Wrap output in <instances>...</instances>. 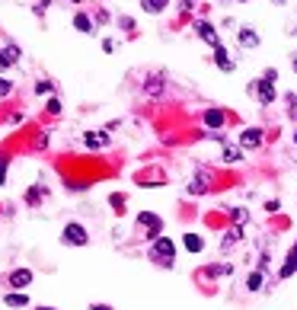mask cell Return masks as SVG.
Returning <instances> with one entry per match:
<instances>
[{
	"instance_id": "1",
	"label": "cell",
	"mask_w": 297,
	"mask_h": 310,
	"mask_svg": "<svg viewBox=\"0 0 297 310\" xmlns=\"http://www.w3.org/2000/svg\"><path fill=\"white\" fill-rule=\"evenodd\" d=\"M151 259L160 262V265H173V259H176V243L170 237H157L151 243Z\"/></svg>"
},
{
	"instance_id": "2",
	"label": "cell",
	"mask_w": 297,
	"mask_h": 310,
	"mask_svg": "<svg viewBox=\"0 0 297 310\" xmlns=\"http://www.w3.org/2000/svg\"><path fill=\"white\" fill-rule=\"evenodd\" d=\"M61 240H64L67 246H86V243H90V234H86L83 224H67L64 234H61Z\"/></svg>"
},
{
	"instance_id": "3",
	"label": "cell",
	"mask_w": 297,
	"mask_h": 310,
	"mask_svg": "<svg viewBox=\"0 0 297 310\" xmlns=\"http://www.w3.org/2000/svg\"><path fill=\"white\" fill-rule=\"evenodd\" d=\"M252 93L259 96L262 106H272L275 102V87H272V80H265V77H262V80H252Z\"/></svg>"
},
{
	"instance_id": "4",
	"label": "cell",
	"mask_w": 297,
	"mask_h": 310,
	"mask_svg": "<svg viewBox=\"0 0 297 310\" xmlns=\"http://www.w3.org/2000/svg\"><path fill=\"white\" fill-rule=\"evenodd\" d=\"M137 224L147 227V237H151V240H157V237H160V230H163V221L157 218V214H151V211H141V214H137Z\"/></svg>"
},
{
	"instance_id": "5",
	"label": "cell",
	"mask_w": 297,
	"mask_h": 310,
	"mask_svg": "<svg viewBox=\"0 0 297 310\" xmlns=\"http://www.w3.org/2000/svg\"><path fill=\"white\" fill-rule=\"evenodd\" d=\"M195 32H198V39H205L211 48L221 45V39H217V29H214L211 23H205V20H202V23H195Z\"/></svg>"
},
{
	"instance_id": "6",
	"label": "cell",
	"mask_w": 297,
	"mask_h": 310,
	"mask_svg": "<svg viewBox=\"0 0 297 310\" xmlns=\"http://www.w3.org/2000/svg\"><path fill=\"white\" fill-rule=\"evenodd\" d=\"M237 42H240L243 48H259V42H262V36H259L256 29H252V26H243V29L237 32Z\"/></svg>"
},
{
	"instance_id": "7",
	"label": "cell",
	"mask_w": 297,
	"mask_h": 310,
	"mask_svg": "<svg viewBox=\"0 0 297 310\" xmlns=\"http://www.w3.org/2000/svg\"><path fill=\"white\" fill-rule=\"evenodd\" d=\"M214 64L221 67L224 74H233V71H237V61H230V55H227V48H224V45H217V48H214Z\"/></svg>"
},
{
	"instance_id": "8",
	"label": "cell",
	"mask_w": 297,
	"mask_h": 310,
	"mask_svg": "<svg viewBox=\"0 0 297 310\" xmlns=\"http://www.w3.org/2000/svg\"><path fill=\"white\" fill-rule=\"evenodd\" d=\"M163 90H167V87H163L160 74H147L144 77V93H147V96H163Z\"/></svg>"
},
{
	"instance_id": "9",
	"label": "cell",
	"mask_w": 297,
	"mask_h": 310,
	"mask_svg": "<svg viewBox=\"0 0 297 310\" xmlns=\"http://www.w3.org/2000/svg\"><path fill=\"white\" fill-rule=\"evenodd\" d=\"M74 29H77V32H83V36H93L96 26H93V20H90V16H86L83 10H77V13H74Z\"/></svg>"
},
{
	"instance_id": "10",
	"label": "cell",
	"mask_w": 297,
	"mask_h": 310,
	"mask_svg": "<svg viewBox=\"0 0 297 310\" xmlns=\"http://www.w3.org/2000/svg\"><path fill=\"white\" fill-rule=\"evenodd\" d=\"M10 285L13 288H29L32 285V272L29 269H13L10 272Z\"/></svg>"
},
{
	"instance_id": "11",
	"label": "cell",
	"mask_w": 297,
	"mask_h": 310,
	"mask_svg": "<svg viewBox=\"0 0 297 310\" xmlns=\"http://www.w3.org/2000/svg\"><path fill=\"white\" fill-rule=\"evenodd\" d=\"M294 272H297V243L291 246V253L284 256V265H281V272H278V275H281V278H291Z\"/></svg>"
},
{
	"instance_id": "12",
	"label": "cell",
	"mask_w": 297,
	"mask_h": 310,
	"mask_svg": "<svg viewBox=\"0 0 297 310\" xmlns=\"http://www.w3.org/2000/svg\"><path fill=\"white\" fill-rule=\"evenodd\" d=\"M240 144H243V147H259V144H262V131H259V128H246V131H243L240 134Z\"/></svg>"
},
{
	"instance_id": "13",
	"label": "cell",
	"mask_w": 297,
	"mask_h": 310,
	"mask_svg": "<svg viewBox=\"0 0 297 310\" xmlns=\"http://www.w3.org/2000/svg\"><path fill=\"white\" fill-rule=\"evenodd\" d=\"M4 304L7 307H29V294H26V291H13V294L4 297Z\"/></svg>"
},
{
	"instance_id": "14",
	"label": "cell",
	"mask_w": 297,
	"mask_h": 310,
	"mask_svg": "<svg viewBox=\"0 0 297 310\" xmlns=\"http://www.w3.org/2000/svg\"><path fill=\"white\" fill-rule=\"evenodd\" d=\"M205 125L208 128H221L224 125V112L221 109H205Z\"/></svg>"
},
{
	"instance_id": "15",
	"label": "cell",
	"mask_w": 297,
	"mask_h": 310,
	"mask_svg": "<svg viewBox=\"0 0 297 310\" xmlns=\"http://www.w3.org/2000/svg\"><path fill=\"white\" fill-rule=\"evenodd\" d=\"M83 144H86V147H90V150H99L102 144H106V134H99V131H86Z\"/></svg>"
},
{
	"instance_id": "16",
	"label": "cell",
	"mask_w": 297,
	"mask_h": 310,
	"mask_svg": "<svg viewBox=\"0 0 297 310\" xmlns=\"http://www.w3.org/2000/svg\"><path fill=\"white\" fill-rule=\"evenodd\" d=\"M182 243H186L189 253H202V249H205V240L198 237V234H186V240H182Z\"/></svg>"
},
{
	"instance_id": "17",
	"label": "cell",
	"mask_w": 297,
	"mask_h": 310,
	"mask_svg": "<svg viewBox=\"0 0 297 310\" xmlns=\"http://www.w3.org/2000/svg\"><path fill=\"white\" fill-rule=\"evenodd\" d=\"M170 0H141V10L144 13H163Z\"/></svg>"
},
{
	"instance_id": "18",
	"label": "cell",
	"mask_w": 297,
	"mask_h": 310,
	"mask_svg": "<svg viewBox=\"0 0 297 310\" xmlns=\"http://www.w3.org/2000/svg\"><path fill=\"white\" fill-rule=\"evenodd\" d=\"M45 192H48L45 186H32L29 192H26V205H39V202H42V195H45Z\"/></svg>"
},
{
	"instance_id": "19",
	"label": "cell",
	"mask_w": 297,
	"mask_h": 310,
	"mask_svg": "<svg viewBox=\"0 0 297 310\" xmlns=\"http://www.w3.org/2000/svg\"><path fill=\"white\" fill-rule=\"evenodd\" d=\"M240 240H243V230H240V227H230V230H227V237H224V243H221V246H224V249H230L233 243H240Z\"/></svg>"
},
{
	"instance_id": "20",
	"label": "cell",
	"mask_w": 297,
	"mask_h": 310,
	"mask_svg": "<svg viewBox=\"0 0 297 310\" xmlns=\"http://www.w3.org/2000/svg\"><path fill=\"white\" fill-rule=\"evenodd\" d=\"M240 160H243V150L227 144V147H224V163H240Z\"/></svg>"
},
{
	"instance_id": "21",
	"label": "cell",
	"mask_w": 297,
	"mask_h": 310,
	"mask_svg": "<svg viewBox=\"0 0 297 310\" xmlns=\"http://www.w3.org/2000/svg\"><path fill=\"white\" fill-rule=\"evenodd\" d=\"M262 281H265V275H262V272H252L249 278H246V288H249V291H259Z\"/></svg>"
},
{
	"instance_id": "22",
	"label": "cell",
	"mask_w": 297,
	"mask_h": 310,
	"mask_svg": "<svg viewBox=\"0 0 297 310\" xmlns=\"http://www.w3.org/2000/svg\"><path fill=\"white\" fill-rule=\"evenodd\" d=\"M36 93H39V96H48V93H55V83H51V80H39Z\"/></svg>"
},
{
	"instance_id": "23",
	"label": "cell",
	"mask_w": 297,
	"mask_h": 310,
	"mask_svg": "<svg viewBox=\"0 0 297 310\" xmlns=\"http://www.w3.org/2000/svg\"><path fill=\"white\" fill-rule=\"evenodd\" d=\"M4 51H7V58H10V64H16V61H20V45H7Z\"/></svg>"
},
{
	"instance_id": "24",
	"label": "cell",
	"mask_w": 297,
	"mask_h": 310,
	"mask_svg": "<svg viewBox=\"0 0 297 310\" xmlns=\"http://www.w3.org/2000/svg\"><path fill=\"white\" fill-rule=\"evenodd\" d=\"M205 189H208V186H205V179H195V183L189 186V192H192V195H202Z\"/></svg>"
},
{
	"instance_id": "25",
	"label": "cell",
	"mask_w": 297,
	"mask_h": 310,
	"mask_svg": "<svg viewBox=\"0 0 297 310\" xmlns=\"http://www.w3.org/2000/svg\"><path fill=\"white\" fill-rule=\"evenodd\" d=\"M10 93H13V83L7 77H0V96H10Z\"/></svg>"
},
{
	"instance_id": "26",
	"label": "cell",
	"mask_w": 297,
	"mask_h": 310,
	"mask_svg": "<svg viewBox=\"0 0 297 310\" xmlns=\"http://www.w3.org/2000/svg\"><path fill=\"white\" fill-rule=\"evenodd\" d=\"M45 109H48V115H61V102H58L55 96L48 99V106H45Z\"/></svg>"
},
{
	"instance_id": "27",
	"label": "cell",
	"mask_w": 297,
	"mask_h": 310,
	"mask_svg": "<svg viewBox=\"0 0 297 310\" xmlns=\"http://www.w3.org/2000/svg\"><path fill=\"white\" fill-rule=\"evenodd\" d=\"M118 26L125 32H131V29H134V20H131V16H118Z\"/></svg>"
},
{
	"instance_id": "28",
	"label": "cell",
	"mask_w": 297,
	"mask_h": 310,
	"mask_svg": "<svg viewBox=\"0 0 297 310\" xmlns=\"http://www.w3.org/2000/svg\"><path fill=\"white\" fill-rule=\"evenodd\" d=\"M32 10H36V16H45V10H48V0H36V7H32Z\"/></svg>"
},
{
	"instance_id": "29",
	"label": "cell",
	"mask_w": 297,
	"mask_h": 310,
	"mask_svg": "<svg viewBox=\"0 0 297 310\" xmlns=\"http://www.w3.org/2000/svg\"><path fill=\"white\" fill-rule=\"evenodd\" d=\"M233 221H237V227L243 221H246V208H233Z\"/></svg>"
},
{
	"instance_id": "30",
	"label": "cell",
	"mask_w": 297,
	"mask_h": 310,
	"mask_svg": "<svg viewBox=\"0 0 297 310\" xmlns=\"http://www.w3.org/2000/svg\"><path fill=\"white\" fill-rule=\"evenodd\" d=\"M7 183V157H0V186Z\"/></svg>"
},
{
	"instance_id": "31",
	"label": "cell",
	"mask_w": 297,
	"mask_h": 310,
	"mask_svg": "<svg viewBox=\"0 0 297 310\" xmlns=\"http://www.w3.org/2000/svg\"><path fill=\"white\" fill-rule=\"evenodd\" d=\"M0 67H13V64H10V58H7V51H4V48H0Z\"/></svg>"
},
{
	"instance_id": "32",
	"label": "cell",
	"mask_w": 297,
	"mask_h": 310,
	"mask_svg": "<svg viewBox=\"0 0 297 310\" xmlns=\"http://www.w3.org/2000/svg\"><path fill=\"white\" fill-rule=\"evenodd\" d=\"M102 51H115V42H112V39H102Z\"/></svg>"
},
{
	"instance_id": "33",
	"label": "cell",
	"mask_w": 297,
	"mask_h": 310,
	"mask_svg": "<svg viewBox=\"0 0 297 310\" xmlns=\"http://www.w3.org/2000/svg\"><path fill=\"white\" fill-rule=\"evenodd\" d=\"M195 7V0H182V10H192Z\"/></svg>"
},
{
	"instance_id": "34",
	"label": "cell",
	"mask_w": 297,
	"mask_h": 310,
	"mask_svg": "<svg viewBox=\"0 0 297 310\" xmlns=\"http://www.w3.org/2000/svg\"><path fill=\"white\" fill-rule=\"evenodd\" d=\"M90 310H112V307H109V304H93Z\"/></svg>"
},
{
	"instance_id": "35",
	"label": "cell",
	"mask_w": 297,
	"mask_h": 310,
	"mask_svg": "<svg viewBox=\"0 0 297 310\" xmlns=\"http://www.w3.org/2000/svg\"><path fill=\"white\" fill-rule=\"evenodd\" d=\"M294 74H297V55H294Z\"/></svg>"
},
{
	"instance_id": "36",
	"label": "cell",
	"mask_w": 297,
	"mask_h": 310,
	"mask_svg": "<svg viewBox=\"0 0 297 310\" xmlns=\"http://www.w3.org/2000/svg\"><path fill=\"white\" fill-rule=\"evenodd\" d=\"M36 310H55V307H36Z\"/></svg>"
},
{
	"instance_id": "37",
	"label": "cell",
	"mask_w": 297,
	"mask_h": 310,
	"mask_svg": "<svg viewBox=\"0 0 297 310\" xmlns=\"http://www.w3.org/2000/svg\"><path fill=\"white\" fill-rule=\"evenodd\" d=\"M71 4H83V0H71Z\"/></svg>"
},
{
	"instance_id": "38",
	"label": "cell",
	"mask_w": 297,
	"mask_h": 310,
	"mask_svg": "<svg viewBox=\"0 0 297 310\" xmlns=\"http://www.w3.org/2000/svg\"><path fill=\"white\" fill-rule=\"evenodd\" d=\"M275 4H284V0H275Z\"/></svg>"
},
{
	"instance_id": "39",
	"label": "cell",
	"mask_w": 297,
	"mask_h": 310,
	"mask_svg": "<svg viewBox=\"0 0 297 310\" xmlns=\"http://www.w3.org/2000/svg\"><path fill=\"white\" fill-rule=\"evenodd\" d=\"M240 4H246V0H240Z\"/></svg>"
},
{
	"instance_id": "40",
	"label": "cell",
	"mask_w": 297,
	"mask_h": 310,
	"mask_svg": "<svg viewBox=\"0 0 297 310\" xmlns=\"http://www.w3.org/2000/svg\"><path fill=\"white\" fill-rule=\"evenodd\" d=\"M294 141H297V134H294Z\"/></svg>"
}]
</instances>
